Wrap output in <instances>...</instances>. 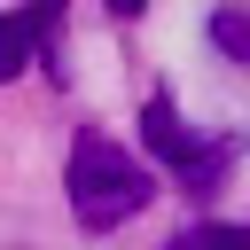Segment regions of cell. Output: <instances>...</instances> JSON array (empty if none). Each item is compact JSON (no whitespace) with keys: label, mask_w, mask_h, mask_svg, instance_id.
<instances>
[{"label":"cell","mask_w":250,"mask_h":250,"mask_svg":"<svg viewBox=\"0 0 250 250\" xmlns=\"http://www.w3.org/2000/svg\"><path fill=\"white\" fill-rule=\"evenodd\" d=\"M62 188H70V219H78L86 234H109V227H125L133 211H148L156 172L133 164L117 141L78 133V141H70V172H62Z\"/></svg>","instance_id":"obj_1"},{"label":"cell","mask_w":250,"mask_h":250,"mask_svg":"<svg viewBox=\"0 0 250 250\" xmlns=\"http://www.w3.org/2000/svg\"><path fill=\"white\" fill-rule=\"evenodd\" d=\"M141 141H148L156 164H172V180H180L188 195H203V188L219 180V164L234 156V148H203V141L180 125V109H172L164 94H148V109H141Z\"/></svg>","instance_id":"obj_2"},{"label":"cell","mask_w":250,"mask_h":250,"mask_svg":"<svg viewBox=\"0 0 250 250\" xmlns=\"http://www.w3.org/2000/svg\"><path fill=\"white\" fill-rule=\"evenodd\" d=\"M55 23H62V0H23V8L0 16V86L39 62V47L55 39Z\"/></svg>","instance_id":"obj_3"},{"label":"cell","mask_w":250,"mask_h":250,"mask_svg":"<svg viewBox=\"0 0 250 250\" xmlns=\"http://www.w3.org/2000/svg\"><path fill=\"white\" fill-rule=\"evenodd\" d=\"M211 47L227 62H250V0H219L211 8Z\"/></svg>","instance_id":"obj_4"},{"label":"cell","mask_w":250,"mask_h":250,"mask_svg":"<svg viewBox=\"0 0 250 250\" xmlns=\"http://www.w3.org/2000/svg\"><path fill=\"white\" fill-rule=\"evenodd\" d=\"M172 250H250V227H227V219H203V227L172 234Z\"/></svg>","instance_id":"obj_5"},{"label":"cell","mask_w":250,"mask_h":250,"mask_svg":"<svg viewBox=\"0 0 250 250\" xmlns=\"http://www.w3.org/2000/svg\"><path fill=\"white\" fill-rule=\"evenodd\" d=\"M102 8H109V16H141L148 0H102Z\"/></svg>","instance_id":"obj_6"}]
</instances>
